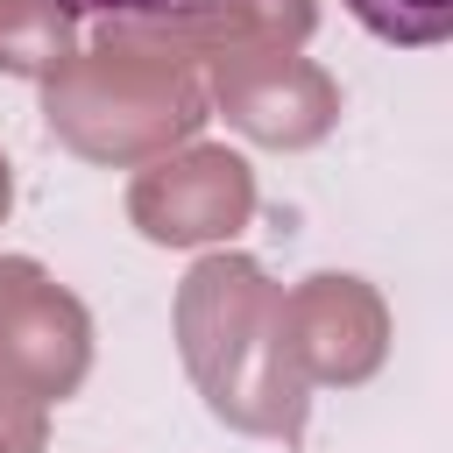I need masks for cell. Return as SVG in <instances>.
Wrapping results in <instances>:
<instances>
[{
  "label": "cell",
  "mask_w": 453,
  "mask_h": 453,
  "mask_svg": "<svg viewBox=\"0 0 453 453\" xmlns=\"http://www.w3.org/2000/svg\"><path fill=\"white\" fill-rule=\"evenodd\" d=\"M177 347L198 382V396L262 439L297 446L304 439V403L311 389L297 382L283 354V290L262 276L248 255H205L177 283Z\"/></svg>",
  "instance_id": "obj_1"
},
{
  "label": "cell",
  "mask_w": 453,
  "mask_h": 453,
  "mask_svg": "<svg viewBox=\"0 0 453 453\" xmlns=\"http://www.w3.org/2000/svg\"><path fill=\"white\" fill-rule=\"evenodd\" d=\"M7 205H14V170H7V156H0V219H7Z\"/></svg>",
  "instance_id": "obj_10"
},
{
  "label": "cell",
  "mask_w": 453,
  "mask_h": 453,
  "mask_svg": "<svg viewBox=\"0 0 453 453\" xmlns=\"http://www.w3.org/2000/svg\"><path fill=\"white\" fill-rule=\"evenodd\" d=\"M78 57V7L71 0H0V71L50 78Z\"/></svg>",
  "instance_id": "obj_7"
},
{
  "label": "cell",
  "mask_w": 453,
  "mask_h": 453,
  "mask_svg": "<svg viewBox=\"0 0 453 453\" xmlns=\"http://www.w3.org/2000/svg\"><path fill=\"white\" fill-rule=\"evenodd\" d=\"M92 368L85 304L28 255H0V439L42 453V418Z\"/></svg>",
  "instance_id": "obj_3"
},
{
  "label": "cell",
  "mask_w": 453,
  "mask_h": 453,
  "mask_svg": "<svg viewBox=\"0 0 453 453\" xmlns=\"http://www.w3.org/2000/svg\"><path fill=\"white\" fill-rule=\"evenodd\" d=\"M50 134L92 163H149L198 134L205 85L149 28H113L99 50H78L50 78Z\"/></svg>",
  "instance_id": "obj_2"
},
{
  "label": "cell",
  "mask_w": 453,
  "mask_h": 453,
  "mask_svg": "<svg viewBox=\"0 0 453 453\" xmlns=\"http://www.w3.org/2000/svg\"><path fill=\"white\" fill-rule=\"evenodd\" d=\"M283 354L304 389H354L389 354V311L361 276H304L283 290Z\"/></svg>",
  "instance_id": "obj_5"
},
{
  "label": "cell",
  "mask_w": 453,
  "mask_h": 453,
  "mask_svg": "<svg viewBox=\"0 0 453 453\" xmlns=\"http://www.w3.org/2000/svg\"><path fill=\"white\" fill-rule=\"evenodd\" d=\"M127 219L163 241V248H205V241H234L255 219V170L219 149V142H191V149H163L134 170L127 184Z\"/></svg>",
  "instance_id": "obj_4"
},
{
  "label": "cell",
  "mask_w": 453,
  "mask_h": 453,
  "mask_svg": "<svg viewBox=\"0 0 453 453\" xmlns=\"http://www.w3.org/2000/svg\"><path fill=\"white\" fill-rule=\"evenodd\" d=\"M0 453H21V446H14V439H0Z\"/></svg>",
  "instance_id": "obj_11"
},
{
  "label": "cell",
  "mask_w": 453,
  "mask_h": 453,
  "mask_svg": "<svg viewBox=\"0 0 453 453\" xmlns=\"http://www.w3.org/2000/svg\"><path fill=\"white\" fill-rule=\"evenodd\" d=\"M212 99L241 134H255L269 149H311L340 120L333 78L297 50H226V57H212Z\"/></svg>",
  "instance_id": "obj_6"
},
{
  "label": "cell",
  "mask_w": 453,
  "mask_h": 453,
  "mask_svg": "<svg viewBox=\"0 0 453 453\" xmlns=\"http://www.w3.org/2000/svg\"><path fill=\"white\" fill-rule=\"evenodd\" d=\"M347 14L396 50H432L453 35V0H347Z\"/></svg>",
  "instance_id": "obj_8"
},
{
  "label": "cell",
  "mask_w": 453,
  "mask_h": 453,
  "mask_svg": "<svg viewBox=\"0 0 453 453\" xmlns=\"http://www.w3.org/2000/svg\"><path fill=\"white\" fill-rule=\"evenodd\" d=\"M78 14H177V7H198V0H71Z\"/></svg>",
  "instance_id": "obj_9"
}]
</instances>
